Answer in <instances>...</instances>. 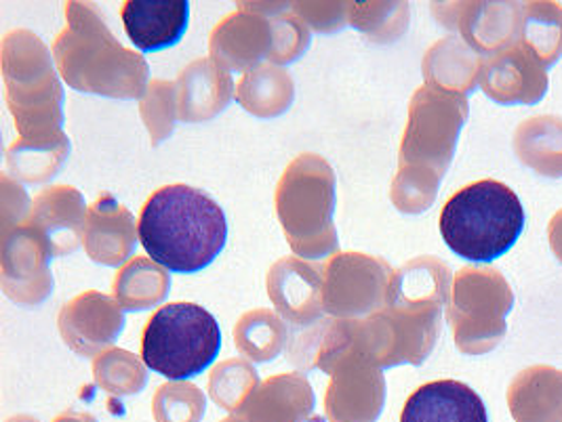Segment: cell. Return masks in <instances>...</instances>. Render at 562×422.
I'll use <instances>...</instances> for the list:
<instances>
[{
    "label": "cell",
    "mask_w": 562,
    "mask_h": 422,
    "mask_svg": "<svg viewBox=\"0 0 562 422\" xmlns=\"http://www.w3.org/2000/svg\"><path fill=\"white\" fill-rule=\"evenodd\" d=\"M139 242L154 263L173 274H199L228 240L222 206L190 185H167L139 215Z\"/></svg>",
    "instance_id": "1"
},
{
    "label": "cell",
    "mask_w": 562,
    "mask_h": 422,
    "mask_svg": "<svg viewBox=\"0 0 562 422\" xmlns=\"http://www.w3.org/2000/svg\"><path fill=\"white\" fill-rule=\"evenodd\" d=\"M525 208L508 185L485 179L460 190L442 206L440 236L470 263H493L518 242Z\"/></svg>",
    "instance_id": "2"
},
{
    "label": "cell",
    "mask_w": 562,
    "mask_h": 422,
    "mask_svg": "<svg viewBox=\"0 0 562 422\" xmlns=\"http://www.w3.org/2000/svg\"><path fill=\"white\" fill-rule=\"evenodd\" d=\"M222 330L196 303H171L146 323L142 339L144 364L169 380H190L217 360Z\"/></svg>",
    "instance_id": "3"
},
{
    "label": "cell",
    "mask_w": 562,
    "mask_h": 422,
    "mask_svg": "<svg viewBox=\"0 0 562 422\" xmlns=\"http://www.w3.org/2000/svg\"><path fill=\"white\" fill-rule=\"evenodd\" d=\"M458 309L460 316L479 330V351L495 347L506 334V316L512 309V290L497 272H463L458 277Z\"/></svg>",
    "instance_id": "4"
},
{
    "label": "cell",
    "mask_w": 562,
    "mask_h": 422,
    "mask_svg": "<svg viewBox=\"0 0 562 422\" xmlns=\"http://www.w3.org/2000/svg\"><path fill=\"white\" fill-rule=\"evenodd\" d=\"M190 22L186 0H131L123 7V24L131 43L144 53L169 49L183 38Z\"/></svg>",
    "instance_id": "5"
},
{
    "label": "cell",
    "mask_w": 562,
    "mask_h": 422,
    "mask_svg": "<svg viewBox=\"0 0 562 422\" xmlns=\"http://www.w3.org/2000/svg\"><path fill=\"white\" fill-rule=\"evenodd\" d=\"M543 66L546 61L527 41L512 45L491 66L485 82L488 98L499 103H536L548 89Z\"/></svg>",
    "instance_id": "6"
},
{
    "label": "cell",
    "mask_w": 562,
    "mask_h": 422,
    "mask_svg": "<svg viewBox=\"0 0 562 422\" xmlns=\"http://www.w3.org/2000/svg\"><path fill=\"white\" fill-rule=\"evenodd\" d=\"M401 422H488L481 396L460 380L422 385L407 399Z\"/></svg>",
    "instance_id": "7"
},
{
    "label": "cell",
    "mask_w": 562,
    "mask_h": 422,
    "mask_svg": "<svg viewBox=\"0 0 562 422\" xmlns=\"http://www.w3.org/2000/svg\"><path fill=\"white\" fill-rule=\"evenodd\" d=\"M508 406L516 422H562V370L552 366L522 370L508 389Z\"/></svg>",
    "instance_id": "8"
},
{
    "label": "cell",
    "mask_w": 562,
    "mask_h": 422,
    "mask_svg": "<svg viewBox=\"0 0 562 422\" xmlns=\"http://www.w3.org/2000/svg\"><path fill=\"white\" fill-rule=\"evenodd\" d=\"M516 149L525 164L533 167L537 173L550 174V160H562V123L557 118H533L529 123H522Z\"/></svg>",
    "instance_id": "9"
},
{
    "label": "cell",
    "mask_w": 562,
    "mask_h": 422,
    "mask_svg": "<svg viewBox=\"0 0 562 422\" xmlns=\"http://www.w3.org/2000/svg\"><path fill=\"white\" fill-rule=\"evenodd\" d=\"M550 244L562 263V210L550 224Z\"/></svg>",
    "instance_id": "10"
},
{
    "label": "cell",
    "mask_w": 562,
    "mask_h": 422,
    "mask_svg": "<svg viewBox=\"0 0 562 422\" xmlns=\"http://www.w3.org/2000/svg\"><path fill=\"white\" fill-rule=\"evenodd\" d=\"M59 422H68V421H59Z\"/></svg>",
    "instance_id": "11"
},
{
    "label": "cell",
    "mask_w": 562,
    "mask_h": 422,
    "mask_svg": "<svg viewBox=\"0 0 562 422\" xmlns=\"http://www.w3.org/2000/svg\"><path fill=\"white\" fill-rule=\"evenodd\" d=\"M228 422H234V421H228Z\"/></svg>",
    "instance_id": "12"
}]
</instances>
